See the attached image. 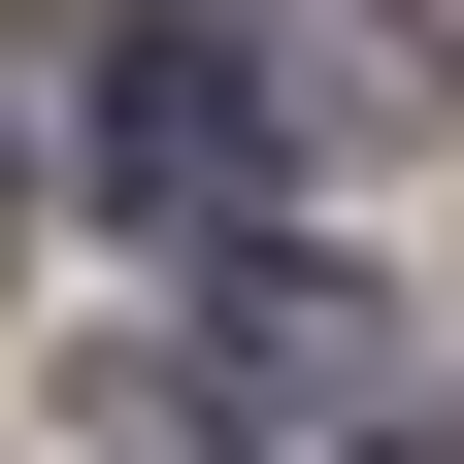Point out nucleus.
Masks as SVG:
<instances>
[{
    "label": "nucleus",
    "mask_w": 464,
    "mask_h": 464,
    "mask_svg": "<svg viewBox=\"0 0 464 464\" xmlns=\"http://www.w3.org/2000/svg\"><path fill=\"white\" fill-rule=\"evenodd\" d=\"M100 199L133 232H232L266 199V67H232V34H133V67H100Z\"/></svg>",
    "instance_id": "1"
},
{
    "label": "nucleus",
    "mask_w": 464,
    "mask_h": 464,
    "mask_svg": "<svg viewBox=\"0 0 464 464\" xmlns=\"http://www.w3.org/2000/svg\"><path fill=\"white\" fill-rule=\"evenodd\" d=\"M365 365V299H332V266H266V299H199V398H332Z\"/></svg>",
    "instance_id": "2"
}]
</instances>
